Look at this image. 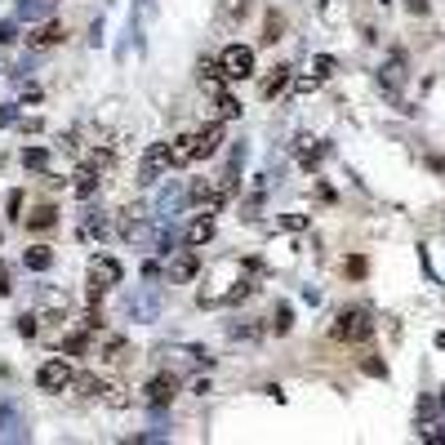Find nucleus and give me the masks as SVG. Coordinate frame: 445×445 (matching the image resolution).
I'll return each mask as SVG.
<instances>
[{"mask_svg":"<svg viewBox=\"0 0 445 445\" xmlns=\"http://www.w3.org/2000/svg\"><path fill=\"white\" fill-rule=\"evenodd\" d=\"M414 428L423 441H445V401L441 396H419V410H414Z\"/></svg>","mask_w":445,"mask_h":445,"instance_id":"1","label":"nucleus"},{"mask_svg":"<svg viewBox=\"0 0 445 445\" xmlns=\"http://www.w3.org/2000/svg\"><path fill=\"white\" fill-rule=\"evenodd\" d=\"M370 334H374V321H370V312H365V307L338 312V321H334V338H338V343H365Z\"/></svg>","mask_w":445,"mask_h":445,"instance_id":"2","label":"nucleus"},{"mask_svg":"<svg viewBox=\"0 0 445 445\" xmlns=\"http://www.w3.org/2000/svg\"><path fill=\"white\" fill-rule=\"evenodd\" d=\"M27 437H32V423H27L23 405L0 392V441H27Z\"/></svg>","mask_w":445,"mask_h":445,"instance_id":"3","label":"nucleus"},{"mask_svg":"<svg viewBox=\"0 0 445 445\" xmlns=\"http://www.w3.org/2000/svg\"><path fill=\"white\" fill-rule=\"evenodd\" d=\"M219 67H223L227 80H250L254 76V50L250 45H227L219 54Z\"/></svg>","mask_w":445,"mask_h":445,"instance_id":"4","label":"nucleus"},{"mask_svg":"<svg viewBox=\"0 0 445 445\" xmlns=\"http://www.w3.org/2000/svg\"><path fill=\"white\" fill-rule=\"evenodd\" d=\"M72 383H76V374L63 356H54V361H45L41 370H36V387H41V392H67Z\"/></svg>","mask_w":445,"mask_h":445,"instance_id":"5","label":"nucleus"},{"mask_svg":"<svg viewBox=\"0 0 445 445\" xmlns=\"http://www.w3.org/2000/svg\"><path fill=\"white\" fill-rule=\"evenodd\" d=\"M125 316H134V321H156V316H160V290H156V285L134 290V294L125 299Z\"/></svg>","mask_w":445,"mask_h":445,"instance_id":"6","label":"nucleus"},{"mask_svg":"<svg viewBox=\"0 0 445 445\" xmlns=\"http://www.w3.org/2000/svg\"><path fill=\"white\" fill-rule=\"evenodd\" d=\"M169 165H174V160H169V143H151L143 151V165H138V183H156Z\"/></svg>","mask_w":445,"mask_h":445,"instance_id":"7","label":"nucleus"},{"mask_svg":"<svg viewBox=\"0 0 445 445\" xmlns=\"http://www.w3.org/2000/svg\"><path fill=\"white\" fill-rule=\"evenodd\" d=\"M174 392H178V378H174V374H156V378H147L143 401L151 405V410H160V405H169V401H174Z\"/></svg>","mask_w":445,"mask_h":445,"instance_id":"8","label":"nucleus"},{"mask_svg":"<svg viewBox=\"0 0 445 445\" xmlns=\"http://www.w3.org/2000/svg\"><path fill=\"white\" fill-rule=\"evenodd\" d=\"M196 272H201V254L196 250H178L174 259H169V285H187Z\"/></svg>","mask_w":445,"mask_h":445,"instance_id":"9","label":"nucleus"},{"mask_svg":"<svg viewBox=\"0 0 445 445\" xmlns=\"http://www.w3.org/2000/svg\"><path fill=\"white\" fill-rule=\"evenodd\" d=\"M120 276H125V268H120L116 259H94V263H89V285H94V290L120 285Z\"/></svg>","mask_w":445,"mask_h":445,"instance_id":"10","label":"nucleus"},{"mask_svg":"<svg viewBox=\"0 0 445 445\" xmlns=\"http://www.w3.org/2000/svg\"><path fill=\"white\" fill-rule=\"evenodd\" d=\"M169 160H174V165H192V160H201V138L196 134L174 138V143H169Z\"/></svg>","mask_w":445,"mask_h":445,"instance_id":"11","label":"nucleus"},{"mask_svg":"<svg viewBox=\"0 0 445 445\" xmlns=\"http://www.w3.org/2000/svg\"><path fill=\"white\" fill-rule=\"evenodd\" d=\"M187 196H192V192H183V187H165V192H160L156 196V214H160V219H169V214H178V210H183V201H187Z\"/></svg>","mask_w":445,"mask_h":445,"instance_id":"12","label":"nucleus"},{"mask_svg":"<svg viewBox=\"0 0 445 445\" xmlns=\"http://www.w3.org/2000/svg\"><path fill=\"white\" fill-rule=\"evenodd\" d=\"M54 9H58V0H18V18H27V23L54 18Z\"/></svg>","mask_w":445,"mask_h":445,"instance_id":"13","label":"nucleus"},{"mask_svg":"<svg viewBox=\"0 0 445 445\" xmlns=\"http://www.w3.org/2000/svg\"><path fill=\"white\" fill-rule=\"evenodd\" d=\"M54 223H58V210H54V205H36V210L27 214V227H32V232H50Z\"/></svg>","mask_w":445,"mask_h":445,"instance_id":"14","label":"nucleus"},{"mask_svg":"<svg viewBox=\"0 0 445 445\" xmlns=\"http://www.w3.org/2000/svg\"><path fill=\"white\" fill-rule=\"evenodd\" d=\"M23 263H27L32 272H50V268H54V250H50V245H32V250L23 254Z\"/></svg>","mask_w":445,"mask_h":445,"instance_id":"15","label":"nucleus"},{"mask_svg":"<svg viewBox=\"0 0 445 445\" xmlns=\"http://www.w3.org/2000/svg\"><path fill=\"white\" fill-rule=\"evenodd\" d=\"M378 80H383L387 89H401V80H405V58H401V54H392V58H387V67H383Z\"/></svg>","mask_w":445,"mask_h":445,"instance_id":"16","label":"nucleus"},{"mask_svg":"<svg viewBox=\"0 0 445 445\" xmlns=\"http://www.w3.org/2000/svg\"><path fill=\"white\" fill-rule=\"evenodd\" d=\"M80 236H85V241H94V236H107V219H102L98 210H85V219H80Z\"/></svg>","mask_w":445,"mask_h":445,"instance_id":"17","label":"nucleus"},{"mask_svg":"<svg viewBox=\"0 0 445 445\" xmlns=\"http://www.w3.org/2000/svg\"><path fill=\"white\" fill-rule=\"evenodd\" d=\"M210 236H214V219H196V223L183 232V241H187V245H205Z\"/></svg>","mask_w":445,"mask_h":445,"instance_id":"18","label":"nucleus"},{"mask_svg":"<svg viewBox=\"0 0 445 445\" xmlns=\"http://www.w3.org/2000/svg\"><path fill=\"white\" fill-rule=\"evenodd\" d=\"M27 41H32L36 50H45V45H58V41H63V27H58V23H45L41 32H36V36H27Z\"/></svg>","mask_w":445,"mask_h":445,"instance_id":"19","label":"nucleus"},{"mask_svg":"<svg viewBox=\"0 0 445 445\" xmlns=\"http://www.w3.org/2000/svg\"><path fill=\"white\" fill-rule=\"evenodd\" d=\"M285 85H290V67H276V72L268 76V80H263V98H276Z\"/></svg>","mask_w":445,"mask_h":445,"instance_id":"20","label":"nucleus"},{"mask_svg":"<svg viewBox=\"0 0 445 445\" xmlns=\"http://www.w3.org/2000/svg\"><path fill=\"white\" fill-rule=\"evenodd\" d=\"M94 192H98V174H94V169H80V174H76V196L89 201Z\"/></svg>","mask_w":445,"mask_h":445,"instance_id":"21","label":"nucleus"},{"mask_svg":"<svg viewBox=\"0 0 445 445\" xmlns=\"http://www.w3.org/2000/svg\"><path fill=\"white\" fill-rule=\"evenodd\" d=\"M290 325H294V312H290V303H281V307L272 312V329H276V334H290Z\"/></svg>","mask_w":445,"mask_h":445,"instance_id":"22","label":"nucleus"},{"mask_svg":"<svg viewBox=\"0 0 445 445\" xmlns=\"http://www.w3.org/2000/svg\"><path fill=\"white\" fill-rule=\"evenodd\" d=\"M125 236H129V241H138V245H151L156 227H151V223H125Z\"/></svg>","mask_w":445,"mask_h":445,"instance_id":"23","label":"nucleus"},{"mask_svg":"<svg viewBox=\"0 0 445 445\" xmlns=\"http://www.w3.org/2000/svg\"><path fill=\"white\" fill-rule=\"evenodd\" d=\"M23 165L27 169H50V151H45V147H27L23 151Z\"/></svg>","mask_w":445,"mask_h":445,"instance_id":"24","label":"nucleus"},{"mask_svg":"<svg viewBox=\"0 0 445 445\" xmlns=\"http://www.w3.org/2000/svg\"><path fill=\"white\" fill-rule=\"evenodd\" d=\"M236 116H241V102H236L232 94L219 89V120H236Z\"/></svg>","mask_w":445,"mask_h":445,"instance_id":"25","label":"nucleus"},{"mask_svg":"<svg viewBox=\"0 0 445 445\" xmlns=\"http://www.w3.org/2000/svg\"><path fill=\"white\" fill-rule=\"evenodd\" d=\"M321 156H325V147H312V138H303V147H299V160H303V165L312 169V165H316Z\"/></svg>","mask_w":445,"mask_h":445,"instance_id":"26","label":"nucleus"},{"mask_svg":"<svg viewBox=\"0 0 445 445\" xmlns=\"http://www.w3.org/2000/svg\"><path fill=\"white\" fill-rule=\"evenodd\" d=\"M329 72H334V58H325V54H321V58H312V76H316V80H325Z\"/></svg>","mask_w":445,"mask_h":445,"instance_id":"27","label":"nucleus"},{"mask_svg":"<svg viewBox=\"0 0 445 445\" xmlns=\"http://www.w3.org/2000/svg\"><path fill=\"white\" fill-rule=\"evenodd\" d=\"M14 41H18V23L5 18V23H0V45H14Z\"/></svg>","mask_w":445,"mask_h":445,"instance_id":"28","label":"nucleus"},{"mask_svg":"<svg viewBox=\"0 0 445 445\" xmlns=\"http://www.w3.org/2000/svg\"><path fill=\"white\" fill-rule=\"evenodd\" d=\"M63 347H67V352H85V347H89V334H67Z\"/></svg>","mask_w":445,"mask_h":445,"instance_id":"29","label":"nucleus"},{"mask_svg":"<svg viewBox=\"0 0 445 445\" xmlns=\"http://www.w3.org/2000/svg\"><path fill=\"white\" fill-rule=\"evenodd\" d=\"M14 290V272H9V263H0V299Z\"/></svg>","mask_w":445,"mask_h":445,"instance_id":"30","label":"nucleus"},{"mask_svg":"<svg viewBox=\"0 0 445 445\" xmlns=\"http://www.w3.org/2000/svg\"><path fill=\"white\" fill-rule=\"evenodd\" d=\"M18 334L32 338V334H36V316H27V312H23V316H18Z\"/></svg>","mask_w":445,"mask_h":445,"instance_id":"31","label":"nucleus"},{"mask_svg":"<svg viewBox=\"0 0 445 445\" xmlns=\"http://www.w3.org/2000/svg\"><path fill=\"white\" fill-rule=\"evenodd\" d=\"M9 219H23V192H9Z\"/></svg>","mask_w":445,"mask_h":445,"instance_id":"32","label":"nucleus"},{"mask_svg":"<svg viewBox=\"0 0 445 445\" xmlns=\"http://www.w3.org/2000/svg\"><path fill=\"white\" fill-rule=\"evenodd\" d=\"M14 120H18V107H14V102H5V107H0V129L14 125Z\"/></svg>","mask_w":445,"mask_h":445,"instance_id":"33","label":"nucleus"},{"mask_svg":"<svg viewBox=\"0 0 445 445\" xmlns=\"http://www.w3.org/2000/svg\"><path fill=\"white\" fill-rule=\"evenodd\" d=\"M405 9L410 14H428V0H405Z\"/></svg>","mask_w":445,"mask_h":445,"instance_id":"34","label":"nucleus"}]
</instances>
